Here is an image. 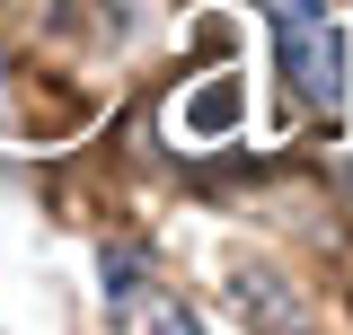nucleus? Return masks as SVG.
<instances>
[{"label": "nucleus", "mask_w": 353, "mask_h": 335, "mask_svg": "<svg viewBox=\"0 0 353 335\" xmlns=\"http://www.w3.org/2000/svg\"><path fill=\"white\" fill-rule=\"evenodd\" d=\"M239 115H248V80L221 71L212 88L176 97V141H221V132H239Z\"/></svg>", "instance_id": "obj_2"}, {"label": "nucleus", "mask_w": 353, "mask_h": 335, "mask_svg": "<svg viewBox=\"0 0 353 335\" xmlns=\"http://www.w3.org/2000/svg\"><path fill=\"white\" fill-rule=\"evenodd\" d=\"M345 194H353V159H345Z\"/></svg>", "instance_id": "obj_3"}, {"label": "nucleus", "mask_w": 353, "mask_h": 335, "mask_svg": "<svg viewBox=\"0 0 353 335\" xmlns=\"http://www.w3.org/2000/svg\"><path fill=\"white\" fill-rule=\"evenodd\" d=\"M265 27H274V62H283V80H292V97H301L309 115H336L345 106V18L327 9V0H256Z\"/></svg>", "instance_id": "obj_1"}]
</instances>
